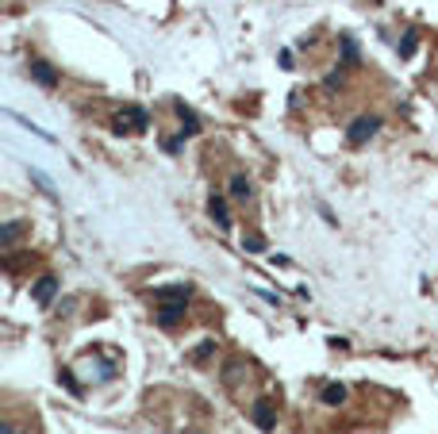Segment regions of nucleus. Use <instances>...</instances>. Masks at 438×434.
<instances>
[{
	"mask_svg": "<svg viewBox=\"0 0 438 434\" xmlns=\"http://www.w3.org/2000/svg\"><path fill=\"white\" fill-rule=\"evenodd\" d=\"M19 238V223L16 219H8V223H4V231H0V243H4V250H12V243H16Z\"/></svg>",
	"mask_w": 438,
	"mask_h": 434,
	"instance_id": "f8f14e48",
	"label": "nucleus"
},
{
	"mask_svg": "<svg viewBox=\"0 0 438 434\" xmlns=\"http://www.w3.org/2000/svg\"><path fill=\"white\" fill-rule=\"evenodd\" d=\"M242 250L262 254V250H265V238H262V234H246V238H242Z\"/></svg>",
	"mask_w": 438,
	"mask_h": 434,
	"instance_id": "ddd939ff",
	"label": "nucleus"
},
{
	"mask_svg": "<svg viewBox=\"0 0 438 434\" xmlns=\"http://www.w3.org/2000/svg\"><path fill=\"white\" fill-rule=\"evenodd\" d=\"M192 296V284L189 281H177V284H162V288H154V300L158 304H169V300H185L189 304Z\"/></svg>",
	"mask_w": 438,
	"mask_h": 434,
	"instance_id": "20e7f679",
	"label": "nucleus"
},
{
	"mask_svg": "<svg viewBox=\"0 0 438 434\" xmlns=\"http://www.w3.org/2000/svg\"><path fill=\"white\" fill-rule=\"evenodd\" d=\"M231 196H235V200H242V204L254 196V184H250V177H242V173L231 177Z\"/></svg>",
	"mask_w": 438,
	"mask_h": 434,
	"instance_id": "9d476101",
	"label": "nucleus"
},
{
	"mask_svg": "<svg viewBox=\"0 0 438 434\" xmlns=\"http://www.w3.org/2000/svg\"><path fill=\"white\" fill-rule=\"evenodd\" d=\"M58 381H62V384H66L69 392H81V384H77V381H74V373H69V369H62V373H58Z\"/></svg>",
	"mask_w": 438,
	"mask_h": 434,
	"instance_id": "2eb2a0df",
	"label": "nucleus"
},
{
	"mask_svg": "<svg viewBox=\"0 0 438 434\" xmlns=\"http://www.w3.org/2000/svg\"><path fill=\"white\" fill-rule=\"evenodd\" d=\"M54 293H58V277H39V281H35V288H31V296H35V304H39V308H47V304L54 300Z\"/></svg>",
	"mask_w": 438,
	"mask_h": 434,
	"instance_id": "0eeeda50",
	"label": "nucleus"
},
{
	"mask_svg": "<svg viewBox=\"0 0 438 434\" xmlns=\"http://www.w3.org/2000/svg\"><path fill=\"white\" fill-rule=\"evenodd\" d=\"M174 112H177V119H181V139H192V134H200V119H196V112L185 108L181 101L174 104Z\"/></svg>",
	"mask_w": 438,
	"mask_h": 434,
	"instance_id": "6e6552de",
	"label": "nucleus"
},
{
	"mask_svg": "<svg viewBox=\"0 0 438 434\" xmlns=\"http://www.w3.org/2000/svg\"><path fill=\"white\" fill-rule=\"evenodd\" d=\"M181 146H185V139H166V150H169V154H177Z\"/></svg>",
	"mask_w": 438,
	"mask_h": 434,
	"instance_id": "f3484780",
	"label": "nucleus"
},
{
	"mask_svg": "<svg viewBox=\"0 0 438 434\" xmlns=\"http://www.w3.org/2000/svg\"><path fill=\"white\" fill-rule=\"evenodd\" d=\"M158 327H166V331H174V327L185 323V300H169V304H158L154 311Z\"/></svg>",
	"mask_w": 438,
	"mask_h": 434,
	"instance_id": "7ed1b4c3",
	"label": "nucleus"
},
{
	"mask_svg": "<svg viewBox=\"0 0 438 434\" xmlns=\"http://www.w3.org/2000/svg\"><path fill=\"white\" fill-rule=\"evenodd\" d=\"M377 131H380V119L377 116H357L354 123H350V131H346V142H350V146H365Z\"/></svg>",
	"mask_w": 438,
	"mask_h": 434,
	"instance_id": "f257e3e1",
	"label": "nucleus"
},
{
	"mask_svg": "<svg viewBox=\"0 0 438 434\" xmlns=\"http://www.w3.org/2000/svg\"><path fill=\"white\" fill-rule=\"evenodd\" d=\"M146 127H150V116L139 104H124V112L116 116V131H146Z\"/></svg>",
	"mask_w": 438,
	"mask_h": 434,
	"instance_id": "f03ea898",
	"label": "nucleus"
},
{
	"mask_svg": "<svg viewBox=\"0 0 438 434\" xmlns=\"http://www.w3.org/2000/svg\"><path fill=\"white\" fill-rule=\"evenodd\" d=\"M250 419H254L262 431H273V426H277V403L273 400H258L254 408H250Z\"/></svg>",
	"mask_w": 438,
	"mask_h": 434,
	"instance_id": "39448f33",
	"label": "nucleus"
},
{
	"mask_svg": "<svg viewBox=\"0 0 438 434\" xmlns=\"http://www.w3.org/2000/svg\"><path fill=\"white\" fill-rule=\"evenodd\" d=\"M208 216H212V223L215 227H231V211H227V200L224 196H212V200H208Z\"/></svg>",
	"mask_w": 438,
	"mask_h": 434,
	"instance_id": "1a4fd4ad",
	"label": "nucleus"
},
{
	"mask_svg": "<svg viewBox=\"0 0 438 434\" xmlns=\"http://www.w3.org/2000/svg\"><path fill=\"white\" fill-rule=\"evenodd\" d=\"M319 400L327 403V408H342V403H346V388H342V384H327Z\"/></svg>",
	"mask_w": 438,
	"mask_h": 434,
	"instance_id": "9b49d317",
	"label": "nucleus"
},
{
	"mask_svg": "<svg viewBox=\"0 0 438 434\" xmlns=\"http://www.w3.org/2000/svg\"><path fill=\"white\" fill-rule=\"evenodd\" d=\"M0 434H16V431H12V423H4V426H0Z\"/></svg>",
	"mask_w": 438,
	"mask_h": 434,
	"instance_id": "a211bd4d",
	"label": "nucleus"
},
{
	"mask_svg": "<svg viewBox=\"0 0 438 434\" xmlns=\"http://www.w3.org/2000/svg\"><path fill=\"white\" fill-rule=\"evenodd\" d=\"M400 54H404V58H412V54H415V35H404V42H400Z\"/></svg>",
	"mask_w": 438,
	"mask_h": 434,
	"instance_id": "dca6fc26",
	"label": "nucleus"
},
{
	"mask_svg": "<svg viewBox=\"0 0 438 434\" xmlns=\"http://www.w3.org/2000/svg\"><path fill=\"white\" fill-rule=\"evenodd\" d=\"M212 350H215V342H212V338H204V342L192 350V361H208V358H212Z\"/></svg>",
	"mask_w": 438,
	"mask_h": 434,
	"instance_id": "4468645a",
	"label": "nucleus"
},
{
	"mask_svg": "<svg viewBox=\"0 0 438 434\" xmlns=\"http://www.w3.org/2000/svg\"><path fill=\"white\" fill-rule=\"evenodd\" d=\"M31 81L42 85V89H54V85H58V69L39 58V62H31Z\"/></svg>",
	"mask_w": 438,
	"mask_h": 434,
	"instance_id": "423d86ee",
	"label": "nucleus"
}]
</instances>
